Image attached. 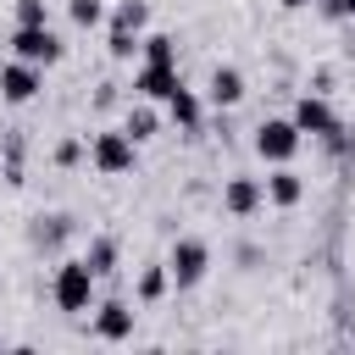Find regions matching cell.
<instances>
[{
    "label": "cell",
    "mask_w": 355,
    "mask_h": 355,
    "mask_svg": "<svg viewBox=\"0 0 355 355\" xmlns=\"http://www.w3.org/2000/svg\"><path fill=\"white\" fill-rule=\"evenodd\" d=\"M50 300H55L61 316H83V311H94V300H100V277H94V266H89L83 255H67V261L55 266V277H50Z\"/></svg>",
    "instance_id": "1"
},
{
    "label": "cell",
    "mask_w": 355,
    "mask_h": 355,
    "mask_svg": "<svg viewBox=\"0 0 355 355\" xmlns=\"http://www.w3.org/2000/svg\"><path fill=\"white\" fill-rule=\"evenodd\" d=\"M144 28H150V0H116L111 17H105V50H111V61H133Z\"/></svg>",
    "instance_id": "2"
},
{
    "label": "cell",
    "mask_w": 355,
    "mask_h": 355,
    "mask_svg": "<svg viewBox=\"0 0 355 355\" xmlns=\"http://www.w3.org/2000/svg\"><path fill=\"white\" fill-rule=\"evenodd\" d=\"M89 166H94L100 178H128V172L139 166V139H133L128 128H100V133L89 139Z\"/></svg>",
    "instance_id": "3"
},
{
    "label": "cell",
    "mask_w": 355,
    "mask_h": 355,
    "mask_svg": "<svg viewBox=\"0 0 355 355\" xmlns=\"http://www.w3.org/2000/svg\"><path fill=\"white\" fill-rule=\"evenodd\" d=\"M166 272H172V288H178V294H183V288H200L205 272H211V244L194 239V233L172 239V250H166Z\"/></svg>",
    "instance_id": "4"
},
{
    "label": "cell",
    "mask_w": 355,
    "mask_h": 355,
    "mask_svg": "<svg viewBox=\"0 0 355 355\" xmlns=\"http://www.w3.org/2000/svg\"><path fill=\"white\" fill-rule=\"evenodd\" d=\"M300 144H305V133L294 128V116H266V122L255 128V155H261L266 166L294 161V155H300Z\"/></svg>",
    "instance_id": "5"
},
{
    "label": "cell",
    "mask_w": 355,
    "mask_h": 355,
    "mask_svg": "<svg viewBox=\"0 0 355 355\" xmlns=\"http://www.w3.org/2000/svg\"><path fill=\"white\" fill-rule=\"evenodd\" d=\"M294 128L300 133H311V139H322V144H344V122H338V111L322 100V94H300L294 100Z\"/></svg>",
    "instance_id": "6"
},
{
    "label": "cell",
    "mask_w": 355,
    "mask_h": 355,
    "mask_svg": "<svg viewBox=\"0 0 355 355\" xmlns=\"http://www.w3.org/2000/svg\"><path fill=\"white\" fill-rule=\"evenodd\" d=\"M11 55L17 61H33V67H55L61 55H67V44H61V33L44 22V28H11Z\"/></svg>",
    "instance_id": "7"
},
{
    "label": "cell",
    "mask_w": 355,
    "mask_h": 355,
    "mask_svg": "<svg viewBox=\"0 0 355 355\" xmlns=\"http://www.w3.org/2000/svg\"><path fill=\"white\" fill-rule=\"evenodd\" d=\"M178 89H183V72H178V61H144V67L133 72V94H139V100H155V105H166Z\"/></svg>",
    "instance_id": "8"
},
{
    "label": "cell",
    "mask_w": 355,
    "mask_h": 355,
    "mask_svg": "<svg viewBox=\"0 0 355 355\" xmlns=\"http://www.w3.org/2000/svg\"><path fill=\"white\" fill-rule=\"evenodd\" d=\"M39 89H44V67L17 61V55L0 67V100L6 105H28V100H39Z\"/></svg>",
    "instance_id": "9"
},
{
    "label": "cell",
    "mask_w": 355,
    "mask_h": 355,
    "mask_svg": "<svg viewBox=\"0 0 355 355\" xmlns=\"http://www.w3.org/2000/svg\"><path fill=\"white\" fill-rule=\"evenodd\" d=\"M261 205H266V178L239 172V178H227V183H222V211H227L233 222H250Z\"/></svg>",
    "instance_id": "10"
},
{
    "label": "cell",
    "mask_w": 355,
    "mask_h": 355,
    "mask_svg": "<svg viewBox=\"0 0 355 355\" xmlns=\"http://www.w3.org/2000/svg\"><path fill=\"white\" fill-rule=\"evenodd\" d=\"M133 322H139V311H133L128 300H94V316H89L94 338L122 344V338H133Z\"/></svg>",
    "instance_id": "11"
},
{
    "label": "cell",
    "mask_w": 355,
    "mask_h": 355,
    "mask_svg": "<svg viewBox=\"0 0 355 355\" xmlns=\"http://www.w3.org/2000/svg\"><path fill=\"white\" fill-rule=\"evenodd\" d=\"M250 94V83H244V72L239 67H211V83H205V100L216 105V111H233L239 100Z\"/></svg>",
    "instance_id": "12"
},
{
    "label": "cell",
    "mask_w": 355,
    "mask_h": 355,
    "mask_svg": "<svg viewBox=\"0 0 355 355\" xmlns=\"http://www.w3.org/2000/svg\"><path fill=\"white\" fill-rule=\"evenodd\" d=\"M266 200H272L277 211H294V205L305 200V178L294 172V161H283V166L266 172Z\"/></svg>",
    "instance_id": "13"
},
{
    "label": "cell",
    "mask_w": 355,
    "mask_h": 355,
    "mask_svg": "<svg viewBox=\"0 0 355 355\" xmlns=\"http://www.w3.org/2000/svg\"><path fill=\"white\" fill-rule=\"evenodd\" d=\"M28 239H33V250H61L72 239V216L67 211H44V216H33Z\"/></svg>",
    "instance_id": "14"
},
{
    "label": "cell",
    "mask_w": 355,
    "mask_h": 355,
    "mask_svg": "<svg viewBox=\"0 0 355 355\" xmlns=\"http://www.w3.org/2000/svg\"><path fill=\"white\" fill-rule=\"evenodd\" d=\"M166 116H172V122H178L183 133H200V128H205V100H200V94H194L189 83H183V89H178V94L166 100Z\"/></svg>",
    "instance_id": "15"
},
{
    "label": "cell",
    "mask_w": 355,
    "mask_h": 355,
    "mask_svg": "<svg viewBox=\"0 0 355 355\" xmlns=\"http://www.w3.org/2000/svg\"><path fill=\"white\" fill-rule=\"evenodd\" d=\"M116 255H122V250H116V239H111V233H94V239H89V250H83V261L94 266V277H111V272H116Z\"/></svg>",
    "instance_id": "16"
},
{
    "label": "cell",
    "mask_w": 355,
    "mask_h": 355,
    "mask_svg": "<svg viewBox=\"0 0 355 355\" xmlns=\"http://www.w3.org/2000/svg\"><path fill=\"white\" fill-rule=\"evenodd\" d=\"M166 288H172V272H166V261H150V266L139 272V288H133V294H139V305H155Z\"/></svg>",
    "instance_id": "17"
},
{
    "label": "cell",
    "mask_w": 355,
    "mask_h": 355,
    "mask_svg": "<svg viewBox=\"0 0 355 355\" xmlns=\"http://www.w3.org/2000/svg\"><path fill=\"white\" fill-rule=\"evenodd\" d=\"M122 128H128L139 144H144V139H155V133H161V111H155V100H139V105L128 111V122H122Z\"/></svg>",
    "instance_id": "18"
},
{
    "label": "cell",
    "mask_w": 355,
    "mask_h": 355,
    "mask_svg": "<svg viewBox=\"0 0 355 355\" xmlns=\"http://www.w3.org/2000/svg\"><path fill=\"white\" fill-rule=\"evenodd\" d=\"M67 17H72L78 28H100V22L111 17V6H105V0H67Z\"/></svg>",
    "instance_id": "19"
},
{
    "label": "cell",
    "mask_w": 355,
    "mask_h": 355,
    "mask_svg": "<svg viewBox=\"0 0 355 355\" xmlns=\"http://www.w3.org/2000/svg\"><path fill=\"white\" fill-rule=\"evenodd\" d=\"M139 55L144 61H178V39L172 33H144L139 39Z\"/></svg>",
    "instance_id": "20"
},
{
    "label": "cell",
    "mask_w": 355,
    "mask_h": 355,
    "mask_svg": "<svg viewBox=\"0 0 355 355\" xmlns=\"http://www.w3.org/2000/svg\"><path fill=\"white\" fill-rule=\"evenodd\" d=\"M50 22V0H17V28H44Z\"/></svg>",
    "instance_id": "21"
},
{
    "label": "cell",
    "mask_w": 355,
    "mask_h": 355,
    "mask_svg": "<svg viewBox=\"0 0 355 355\" xmlns=\"http://www.w3.org/2000/svg\"><path fill=\"white\" fill-rule=\"evenodd\" d=\"M78 161H89V144L72 133V139H61V144H55V166H78Z\"/></svg>",
    "instance_id": "22"
},
{
    "label": "cell",
    "mask_w": 355,
    "mask_h": 355,
    "mask_svg": "<svg viewBox=\"0 0 355 355\" xmlns=\"http://www.w3.org/2000/svg\"><path fill=\"white\" fill-rule=\"evenodd\" d=\"M316 11H322L327 22H349V17H355V0H316Z\"/></svg>",
    "instance_id": "23"
},
{
    "label": "cell",
    "mask_w": 355,
    "mask_h": 355,
    "mask_svg": "<svg viewBox=\"0 0 355 355\" xmlns=\"http://www.w3.org/2000/svg\"><path fill=\"white\" fill-rule=\"evenodd\" d=\"M300 6H311V0H283V11H300Z\"/></svg>",
    "instance_id": "24"
}]
</instances>
